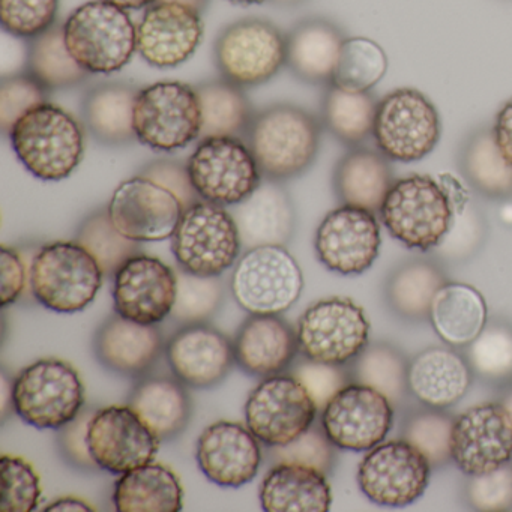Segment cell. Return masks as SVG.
Here are the masks:
<instances>
[{"mask_svg":"<svg viewBox=\"0 0 512 512\" xmlns=\"http://www.w3.org/2000/svg\"><path fill=\"white\" fill-rule=\"evenodd\" d=\"M322 122L301 107L275 104L254 115L245 142L265 179L283 182L296 178L316 161Z\"/></svg>","mask_w":512,"mask_h":512,"instance_id":"cell-1","label":"cell"},{"mask_svg":"<svg viewBox=\"0 0 512 512\" xmlns=\"http://www.w3.org/2000/svg\"><path fill=\"white\" fill-rule=\"evenodd\" d=\"M20 163L41 181L73 175L85 154V130L71 113L47 103L26 113L10 133Z\"/></svg>","mask_w":512,"mask_h":512,"instance_id":"cell-2","label":"cell"},{"mask_svg":"<svg viewBox=\"0 0 512 512\" xmlns=\"http://www.w3.org/2000/svg\"><path fill=\"white\" fill-rule=\"evenodd\" d=\"M379 215L392 238L409 250L427 253L448 235L454 202L442 182L428 175H410L392 184Z\"/></svg>","mask_w":512,"mask_h":512,"instance_id":"cell-3","label":"cell"},{"mask_svg":"<svg viewBox=\"0 0 512 512\" xmlns=\"http://www.w3.org/2000/svg\"><path fill=\"white\" fill-rule=\"evenodd\" d=\"M65 44L89 74H113L137 52V26L127 11L106 0L80 5L64 23Z\"/></svg>","mask_w":512,"mask_h":512,"instance_id":"cell-4","label":"cell"},{"mask_svg":"<svg viewBox=\"0 0 512 512\" xmlns=\"http://www.w3.org/2000/svg\"><path fill=\"white\" fill-rule=\"evenodd\" d=\"M103 280L97 260L76 241L44 245L29 266L32 295L55 313L85 310L97 298Z\"/></svg>","mask_w":512,"mask_h":512,"instance_id":"cell-5","label":"cell"},{"mask_svg":"<svg viewBox=\"0 0 512 512\" xmlns=\"http://www.w3.org/2000/svg\"><path fill=\"white\" fill-rule=\"evenodd\" d=\"M17 415L38 430H61L82 413L85 385L64 359L44 358L20 371L13 383Z\"/></svg>","mask_w":512,"mask_h":512,"instance_id":"cell-6","label":"cell"},{"mask_svg":"<svg viewBox=\"0 0 512 512\" xmlns=\"http://www.w3.org/2000/svg\"><path fill=\"white\" fill-rule=\"evenodd\" d=\"M170 239L179 268L199 277H221L242 251L229 209L202 199L185 209Z\"/></svg>","mask_w":512,"mask_h":512,"instance_id":"cell-7","label":"cell"},{"mask_svg":"<svg viewBox=\"0 0 512 512\" xmlns=\"http://www.w3.org/2000/svg\"><path fill=\"white\" fill-rule=\"evenodd\" d=\"M442 119L430 98L413 88L389 92L377 103L373 139L389 161L416 163L439 145Z\"/></svg>","mask_w":512,"mask_h":512,"instance_id":"cell-8","label":"cell"},{"mask_svg":"<svg viewBox=\"0 0 512 512\" xmlns=\"http://www.w3.org/2000/svg\"><path fill=\"white\" fill-rule=\"evenodd\" d=\"M235 301L250 314H281L304 289L301 266L286 247L266 245L244 251L230 278Z\"/></svg>","mask_w":512,"mask_h":512,"instance_id":"cell-9","label":"cell"},{"mask_svg":"<svg viewBox=\"0 0 512 512\" xmlns=\"http://www.w3.org/2000/svg\"><path fill=\"white\" fill-rule=\"evenodd\" d=\"M202 110L196 88L158 82L140 89L134 104V133L142 145L160 152L187 148L200 139Z\"/></svg>","mask_w":512,"mask_h":512,"instance_id":"cell-10","label":"cell"},{"mask_svg":"<svg viewBox=\"0 0 512 512\" xmlns=\"http://www.w3.org/2000/svg\"><path fill=\"white\" fill-rule=\"evenodd\" d=\"M221 77L238 88H257L286 67V35L265 19L248 17L224 28L215 40Z\"/></svg>","mask_w":512,"mask_h":512,"instance_id":"cell-11","label":"cell"},{"mask_svg":"<svg viewBox=\"0 0 512 512\" xmlns=\"http://www.w3.org/2000/svg\"><path fill=\"white\" fill-rule=\"evenodd\" d=\"M188 175L200 199L230 208L247 199L263 176L241 137H209L187 161Z\"/></svg>","mask_w":512,"mask_h":512,"instance_id":"cell-12","label":"cell"},{"mask_svg":"<svg viewBox=\"0 0 512 512\" xmlns=\"http://www.w3.org/2000/svg\"><path fill=\"white\" fill-rule=\"evenodd\" d=\"M370 322L347 298L322 299L305 310L298 323L299 352L305 359L344 365L367 347Z\"/></svg>","mask_w":512,"mask_h":512,"instance_id":"cell-13","label":"cell"},{"mask_svg":"<svg viewBox=\"0 0 512 512\" xmlns=\"http://www.w3.org/2000/svg\"><path fill=\"white\" fill-rule=\"evenodd\" d=\"M317 406L293 376H271L253 389L245 404L251 433L266 446L289 445L316 421Z\"/></svg>","mask_w":512,"mask_h":512,"instance_id":"cell-14","label":"cell"},{"mask_svg":"<svg viewBox=\"0 0 512 512\" xmlns=\"http://www.w3.org/2000/svg\"><path fill=\"white\" fill-rule=\"evenodd\" d=\"M431 463L407 440L382 442L370 449L358 467L362 493L382 506H407L427 490Z\"/></svg>","mask_w":512,"mask_h":512,"instance_id":"cell-15","label":"cell"},{"mask_svg":"<svg viewBox=\"0 0 512 512\" xmlns=\"http://www.w3.org/2000/svg\"><path fill=\"white\" fill-rule=\"evenodd\" d=\"M394 404L370 386L347 383L322 410V428L332 445L370 451L392 430Z\"/></svg>","mask_w":512,"mask_h":512,"instance_id":"cell-16","label":"cell"},{"mask_svg":"<svg viewBox=\"0 0 512 512\" xmlns=\"http://www.w3.org/2000/svg\"><path fill=\"white\" fill-rule=\"evenodd\" d=\"M86 440L95 464L115 475L152 463L161 443L130 404L95 410Z\"/></svg>","mask_w":512,"mask_h":512,"instance_id":"cell-17","label":"cell"},{"mask_svg":"<svg viewBox=\"0 0 512 512\" xmlns=\"http://www.w3.org/2000/svg\"><path fill=\"white\" fill-rule=\"evenodd\" d=\"M380 224L376 212L341 205L317 227L314 250L329 271L361 275L373 266L380 253Z\"/></svg>","mask_w":512,"mask_h":512,"instance_id":"cell-18","label":"cell"},{"mask_svg":"<svg viewBox=\"0 0 512 512\" xmlns=\"http://www.w3.org/2000/svg\"><path fill=\"white\" fill-rule=\"evenodd\" d=\"M451 458L461 472L482 475L512 461V415L502 403L466 410L452 425Z\"/></svg>","mask_w":512,"mask_h":512,"instance_id":"cell-19","label":"cell"},{"mask_svg":"<svg viewBox=\"0 0 512 512\" xmlns=\"http://www.w3.org/2000/svg\"><path fill=\"white\" fill-rule=\"evenodd\" d=\"M107 211L116 229L136 242L172 238L184 214L181 202L172 191L140 175L116 188Z\"/></svg>","mask_w":512,"mask_h":512,"instance_id":"cell-20","label":"cell"},{"mask_svg":"<svg viewBox=\"0 0 512 512\" xmlns=\"http://www.w3.org/2000/svg\"><path fill=\"white\" fill-rule=\"evenodd\" d=\"M176 292L175 269L146 254L131 257L113 277L116 314L142 325H158L170 317Z\"/></svg>","mask_w":512,"mask_h":512,"instance_id":"cell-21","label":"cell"},{"mask_svg":"<svg viewBox=\"0 0 512 512\" xmlns=\"http://www.w3.org/2000/svg\"><path fill=\"white\" fill-rule=\"evenodd\" d=\"M202 14L175 2H155L137 25V53L151 67L176 68L199 49Z\"/></svg>","mask_w":512,"mask_h":512,"instance_id":"cell-22","label":"cell"},{"mask_svg":"<svg viewBox=\"0 0 512 512\" xmlns=\"http://www.w3.org/2000/svg\"><path fill=\"white\" fill-rule=\"evenodd\" d=\"M196 458L209 481L239 488L259 473L262 448L250 428L238 422L217 421L200 434Z\"/></svg>","mask_w":512,"mask_h":512,"instance_id":"cell-23","label":"cell"},{"mask_svg":"<svg viewBox=\"0 0 512 512\" xmlns=\"http://www.w3.org/2000/svg\"><path fill=\"white\" fill-rule=\"evenodd\" d=\"M166 356L176 379L191 388L218 385L235 362L233 343L206 323L179 329L167 343Z\"/></svg>","mask_w":512,"mask_h":512,"instance_id":"cell-24","label":"cell"},{"mask_svg":"<svg viewBox=\"0 0 512 512\" xmlns=\"http://www.w3.org/2000/svg\"><path fill=\"white\" fill-rule=\"evenodd\" d=\"M229 211L238 226L242 251L266 245L286 247L295 233V208L281 182L263 178L247 199Z\"/></svg>","mask_w":512,"mask_h":512,"instance_id":"cell-25","label":"cell"},{"mask_svg":"<svg viewBox=\"0 0 512 512\" xmlns=\"http://www.w3.org/2000/svg\"><path fill=\"white\" fill-rule=\"evenodd\" d=\"M235 362L251 376L271 377L292 365L296 332L278 314H250L233 341Z\"/></svg>","mask_w":512,"mask_h":512,"instance_id":"cell-26","label":"cell"},{"mask_svg":"<svg viewBox=\"0 0 512 512\" xmlns=\"http://www.w3.org/2000/svg\"><path fill=\"white\" fill-rule=\"evenodd\" d=\"M344 41L343 31L331 20H301L286 35V67L308 85H331Z\"/></svg>","mask_w":512,"mask_h":512,"instance_id":"cell-27","label":"cell"},{"mask_svg":"<svg viewBox=\"0 0 512 512\" xmlns=\"http://www.w3.org/2000/svg\"><path fill=\"white\" fill-rule=\"evenodd\" d=\"M164 341L155 325L131 322L115 314L95 335V352L104 367L125 376L146 373L163 352Z\"/></svg>","mask_w":512,"mask_h":512,"instance_id":"cell-28","label":"cell"},{"mask_svg":"<svg viewBox=\"0 0 512 512\" xmlns=\"http://www.w3.org/2000/svg\"><path fill=\"white\" fill-rule=\"evenodd\" d=\"M259 496L266 512H328L332 505L326 473L301 464H274Z\"/></svg>","mask_w":512,"mask_h":512,"instance_id":"cell-29","label":"cell"},{"mask_svg":"<svg viewBox=\"0 0 512 512\" xmlns=\"http://www.w3.org/2000/svg\"><path fill=\"white\" fill-rule=\"evenodd\" d=\"M472 376L460 355L431 347L419 353L407 368L410 392L425 406L445 409L466 395Z\"/></svg>","mask_w":512,"mask_h":512,"instance_id":"cell-30","label":"cell"},{"mask_svg":"<svg viewBox=\"0 0 512 512\" xmlns=\"http://www.w3.org/2000/svg\"><path fill=\"white\" fill-rule=\"evenodd\" d=\"M394 173L385 155L373 149L350 148L334 170V190L343 205L379 212L394 184Z\"/></svg>","mask_w":512,"mask_h":512,"instance_id":"cell-31","label":"cell"},{"mask_svg":"<svg viewBox=\"0 0 512 512\" xmlns=\"http://www.w3.org/2000/svg\"><path fill=\"white\" fill-rule=\"evenodd\" d=\"M139 91L127 83H101L86 92L83 122L101 145L124 146L137 140L134 104Z\"/></svg>","mask_w":512,"mask_h":512,"instance_id":"cell-32","label":"cell"},{"mask_svg":"<svg viewBox=\"0 0 512 512\" xmlns=\"http://www.w3.org/2000/svg\"><path fill=\"white\" fill-rule=\"evenodd\" d=\"M113 503L119 512H179L184 508V488L169 466L152 461L121 475Z\"/></svg>","mask_w":512,"mask_h":512,"instance_id":"cell-33","label":"cell"},{"mask_svg":"<svg viewBox=\"0 0 512 512\" xmlns=\"http://www.w3.org/2000/svg\"><path fill=\"white\" fill-rule=\"evenodd\" d=\"M431 325L449 346H469L487 325L484 296L464 283H445L431 302Z\"/></svg>","mask_w":512,"mask_h":512,"instance_id":"cell-34","label":"cell"},{"mask_svg":"<svg viewBox=\"0 0 512 512\" xmlns=\"http://www.w3.org/2000/svg\"><path fill=\"white\" fill-rule=\"evenodd\" d=\"M131 409L160 437L172 439L187 427L191 401L181 380L148 377L131 392Z\"/></svg>","mask_w":512,"mask_h":512,"instance_id":"cell-35","label":"cell"},{"mask_svg":"<svg viewBox=\"0 0 512 512\" xmlns=\"http://www.w3.org/2000/svg\"><path fill=\"white\" fill-rule=\"evenodd\" d=\"M458 164L466 181L482 196L490 199L512 196V167L497 148L493 128L479 127L466 137Z\"/></svg>","mask_w":512,"mask_h":512,"instance_id":"cell-36","label":"cell"},{"mask_svg":"<svg viewBox=\"0 0 512 512\" xmlns=\"http://www.w3.org/2000/svg\"><path fill=\"white\" fill-rule=\"evenodd\" d=\"M202 110L200 139L242 137L247 134L254 115L244 89L227 80H212L196 86Z\"/></svg>","mask_w":512,"mask_h":512,"instance_id":"cell-37","label":"cell"},{"mask_svg":"<svg viewBox=\"0 0 512 512\" xmlns=\"http://www.w3.org/2000/svg\"><path fill=\"white\" fill-rule=\"evenodd\" d=\"M376 98L370 92H352L328 85L322 98V125L343 145L361 146L373 137Z\"/></svg>","mask_w":512,"mask_h":512,"instance_id":"cell-38","label":"cell"},{"mask_svg":"<svg viewBox=\"0 0 512 512\" xmlns=\"http://www.w3.org/2000/svg\"><path fill=\"white\" fill-rule=\"evenodd\" d=\"M26 73L47 91L76 88L89 77L65 44L64 25H55L40 37L28 41Z\"/></svg>","mask_w":512,"mask_h":512,"instance_id":"cell-39","label":"cell"},{"mask_svg":"<svg viewBox=\"0 0 512 512\" xmlns=\"http://www.w3.org/2000/svg\"><path fill=\"white\" fill-rule=\"evenodd\" d=\"M442 271L427 260H415L400 266L388 284L389 302L406 317L428 316L431 302L445 284Z\"/></svg>","mask_w":512,"mask_h":512,"instance_id":"cell-40","label":"cell"},{"mask_svg":"<svg viewBox=\"0 0 512 512\" xmlns=\"http://www.w3.org/2000/svg\"><path fill=\"white\" fill-rule=\"evenodd\" d=\"M388 71L385 50L365 37L346 38L331 85L352 92H370Z\"/></svg>","mask_w":512,"mask_h":512,"instance_id":"cell-41","label":"cell"},{"mask_svg":"<svg viewBox=\"0 0 512 512\" xmlns=\"http://www.w3.org/2000/svg\"><path fill=\"white\" fill-rule=\"evenodd\" d=\"M76 242L94 256L104 277H115L127 260L140 254V242L128 239L116 229L107 208L94 212L83 221Z\"/></svg>","mask_w":512,"mask_h":512,"instance_id":"cell-42","label":"cell"},{"mask_svg":"<svg viewBox=\"0 0 512 512\" xmlns=\"http://www.w3.org/2000/svg\"><path fill=\"white\" fill-rule=\"evenodd\" d=\"M353 379L356 383L376 389L392 404L403 400L409 386L403 358L394 349L385 346L365 347L356 356Z\"/></svg>","mask_w":512,"mask_h":512,"instance_id":"cell-43","label":"cell"},{"mask_svg":"<svg viewBox=\"0 0 512 512\" xmlns=\"http://www.w3.org/2000/svg\"><path fill=\"white\" fill-rule=\"evenodd\" d=\"M178 292L172 317L181 325L205 323L223 302L224 286L221 277H199L184 269H176Z\"/></svg>","mask_w":512,"mask_h":512,"instance_id":"cell-44","label":"cell"},{"mask_svg":"<svg viewBox=\"0 0 512 512\" xmlns=\"http://www.w3.org/2000/svg\"><path fill=\"white\" fill-rule=\"evenodd\" d=\"M2 479V512H32L40 505L41 478L35 467L19 455H2L0 458Z\"/></svg>","mask_w":512,"mask_h":512,"instance_id":"cell-45","label":"cell"},{"mask_svg":"<svg viewBox=\"0 0 512 512\" xmlns=\"http://www.w3.org/2000/svg\"><path fill=\"white\" fill-rule=\"evenodd\" d=\"M467 358L473 370L485 379L512 376V329L499 323L485 325L469 344Z\"/></svg>","mask_w":512,"mask_h":512,"instance_id":"cell-46","label":"cell"},{"mask_svg":"<svg viewBox=\"0 0 512 512\" xmlns=\"http://www.w3.org/2000/svg\"><path fill=\"white\" fill-rule=\"evenodd\" d=\"M61 0H0V22L11 37L31 41L58 25Z\"/></svg>","mask_w":512,"mask_h":512,"instance_id":"cell-47","label":"cell"},{"mask_svg":"<svg viewBox=\"0 0 512 512\" xmlns=\"http://www.w3.org/2000/svg\"><path fill=\"white\" fill-rule=\"evenodd\" d=\"M49 91L28 73L2 77L0 82V130L10 136L17 122L41 104L47 103Z\"/></svg>","mask_w":512,"mask_h":512,"instance_id":"cell-48","label":"cell"},{"mask_svg":"<svg viewBox=\"0 0 512 512\" xmlns=\"http://www.w3.org/2000/svg\"><path fill=\"white\" fill-rule=\"evenodd\" d=\"M452 425L454 421L443 413H421L407 422L404 440L418 448L431 466H439L451 458Z\"/></svg>","mask_w":512,"mask_h":512,"instance_id":"cell-49","label":"cell"},{"mask_svg":"<svg viewBox=\"0 0 512 512\" xmlns=\"http://www.w3.org/2000/svg\"><path fill=\"white\" fill-rule=\"evenodd\" d=\"M332 446L323 428L313 425L289 445L268 448V454L274 464H301L328 473L334 463Z\"/></svg>","mask_w":512,"mask_h":512,"instance_id":"cell-50","label":"cell"},{"mask_svg":"<svg viewBox=\"0 0 512 512\" xmlns=\"http://www.w3.org/2000/svg\"><path fill=\"white\" fill-rule=\"evenodd\" d=\"M470 503L479 511H505L512 508V467L502 466L472 476L467 488Z\"/></svg>","mask_w":512,"mask_h":512,"instance_id":"cell-51","label":"cell"},{"mask_svg":"<svg viewBox=\"0 0 512 512\" xmlns=\"http://www.w3.org/2000/svg\"><path fill=\"white\" fill-rule=\"evenodd\" d=\"M292 376L305 386L319 410L325 409L332 397L347 385L346 374L340 370V365L311 359L296 365Z\"/></svg>","mask_w":512,"mask_h":512,"instance_id":"cell-52","label":"cell"},{"mask_svg":"<svg viewBox=\"0 0 512 512\" xmlns=\"http://www.w3.org/2000/svg\"><path fill=\"white\" fill-rule=\"evenodd\" d=\"M140 176L151 179L157 184L163 185L167 190L172 191L182 208H190L191 205L200 200L199 194L194 190L191 184L190 175H188L187 166L175 160H157L146 164L139 173Z\"/></svg>","mask_w":512,"mask_h":512,"instance_id":"cell-53","label":"cell"},{"mask_svg":"<svg viewBox=\"0 0 512 512\" xmlns=\"http://www.w3.org/2000/svg\"><path fill=\"white\" fill-rule=\"evenodd\" d=\"M0 280V305L7 308L19 301L29 281V271L22 253L7 245H2L0 253Z\"/></svg>","mask_w":512,"mask_h":512,"instance_id":"cell-54","label":"cell"},{"mask_svg":"<svg viewBox=\"0 0 512 512\" xmlns=\"http://www.w3.org/2000/svg\"><path fill=\"white\" fill-rule=\"evenodd\" d=\"M94 413V409H83L82 413L74 421L62 427V451H64L65 457L71 461V464L80 467V469H95V467H98L95 464L94 458L91 457L88 440H86V437H88L89 421H91Z\"/></svg>","mask_w":512,"mask_h":512,"instance_id":"cell-55","label":"cell"},{"mask_svg":"<svg viewBox=\"0 0 512 512\" xmlns=\"http://www.w3.org/2000/svg\"><path fill=\"white\" fill-rule=\"evenodd\" d=\"M491 128L500 154L512 167V98L500 107Z\"/></svg>","mask_w":512,"mask_h":512,"instance_id":"cell-56","label":"cell"},{"mask_svg":"<svg viewBox=\"0 0 512 512\" xmlns=\"http://www.w3.org/2000/svg\"><path fill=\"white\" fill-rule=\"evenodd\" d=\"M46 512H61V511H82L94 512V506L85 500L77 499V497H62V499L55 500L44 508Z\"/></svg>","mask_w":512,"mask_h":512,"instance_id":"cell-57","label":"cell"},{"mask_svg":"<svg viewBox=\"0 0 512 512\" xmlns=\"http://www.w3.org/2000/svg\"><path fill=\"white\" fill-rule=\"evenodd\" d=\"M106 2L121 8V10L139 11L151 7L157 0H106Z\"/></svg>","mask_w":512,"mask_h":512,"instance_id":"cell-58","label":"cell"},{"mask_svg":"<svg viewBox=\"0 0 512 512\" xmlns=\"http://www.w3.org/2000/svg\"><path fill=\"white\" fill-rule=\"evenodd\" d=\"M157 2H175V4L185 5V7L193 8L197 13L202 14L208 8L209 0H157Z\"/></svg>","mask_w":512,"mask_h":512,"instance_id":"cell-59","label":"cell"},{"mask_svg":"<svg viewBox=\"0 0 512 512\" xmlns=\"http://www.w3.org/2000/svg\"><path fill=\"white\" fill-rule=\"evenodd\" d=\"M2 385H4V389H2V395H4V401H2V415L7 416L8 412V400L13 401V385H8L7 377L2 376Z\"/></svg>","mask_w":512,"mask_h":512,"instance_id":"cell-60","label":"cell"},{"mask_svg":"<svg viewBox=\"0 0 512 512\" xmlns=\"http://www.w3.org/2000/svg\"><path fill=\"white\" fill-rule=\"evenodd\" d=\"M272 2H274L275 5H278V7L293 8L304 4L307 0H272Z\"/></svg>","mask_w":512,"mask_h":512,"instance_id":"cell-61","label":"cell"},{"mask_svg":"<svg viewBox=\"0 0 512 512\" xmlns=\"http://www.w3.org/2000/svg\"><path fill=\"white\" fill-rule=\"evenodd\" d=\"M233 4L236 5H245V7H250V5H262L268 0H230Z\"/></svg>","mask_w":512,"mask_h":512,"instance_id":"cell-62","label":"cell"},{"mask_svg":"<svg viewBox=\"0 0 512 512\" xmlns=\"http://www.w3.org/2000/svg\"><path fill=\"white\" fill-rule=\"evenodd\" d=\"M502 404L509 410V412H511L512 415V391L503 398Z\"/></svg>","mask_w":512,"mask_h":512,"instance_id":"cell-63","label":"cell"}]
</instances>
